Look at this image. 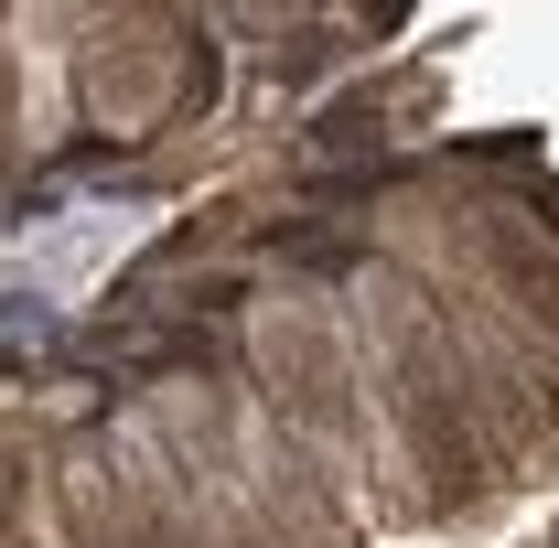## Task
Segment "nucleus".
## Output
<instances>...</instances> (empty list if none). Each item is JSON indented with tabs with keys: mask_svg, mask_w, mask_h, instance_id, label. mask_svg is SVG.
Instances as JSON below:
<instances>
[{
	"mask_svg": "<svg viewBox=\"0 0 559 548\" xmlns=\"http://www.w3.org/2000/svg\"><path fill=\"white\" fill-rule=\"evenodd\" d=\"M22 323L44 334V301H33V290H0V334H22Z\"/></svg>",
	"mask_w": 559,
	"mask_h": 548,
	"instance_id": "obj_1",
	"label": "nucleus"
}]
</instances>
